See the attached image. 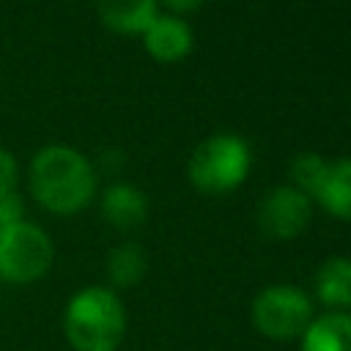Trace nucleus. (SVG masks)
<instances>
[{"label":"nucleus","mask_w":351,"mask_h":351,"mask_svg":"<svg viewBox=\"0 0 351 351\" xmlns=\"http://www.w3.org/2000/svg\"><path fill=\"white\" fill-rule=\"evenodd\" d=\"M313 288L321 304L335 307L337 313L351 307V258L346 255L326 258L315 271Z\"/></svg>","instance_id":"nucleus-11"},{"label":"nucleus","mask_w":351,"mask_h":351,"mask_svg":"<svg viewBox=\"0 0 351 351\" xmlns=\"http://www.w3.org/2000/svg\"><path fill=\"white\" fill-rule=\"evenodd\" d=\"M96 14L112 33L143 36L156 19V0H96Z\"/></svg>","instance_id":"nucleus-10"},{"label":"nucleus","mask_w":351,"mask_h":351,"mask_svg":"<svg viewBox=\"0 0 351 351\" xmlns=\"http://www.w3.org/2000/svg\"><path fill=\"white\" fill-rule=\"evenodd\" d=\"M14 186H16V162L5 148H0V197L11 195Z\"/></svg>","instance_id":"nucleus-16"},{"label":"nucleus","mask_w":351,"mask_h":351,"mask_svg":"<svg viewBox=\"0 0 351 351\" xmlns=\"http://www.w3.org/2000/svg\"><path fill=\"white\" fill-rule=\"evenodd\" d=\"M206 0H165V5L176 14H189V11H197Z\"/></svg>","instance_id":"nucleus-17"},{"label":"nucleus","mask_w":351,"mask_h":351,"mask_svg":"<svg viewBox=\"0 0 351 351\" xmlns=\"http://www.w3.org/2000/svg\"><path fill=\"white\" fill-rule=\"evenodd\" d=\"M22 219H25V200H22L16 192L3 195V197H0V230L16 225V222H22Z\"/></svg>","instance_id":"nucleus-15"},{"label":"nucleus","mask_w":351,"mask_h":351,"mask_svg":"<svg viewBox=\"0 0 351 351\" xmlns=\"http://www.w3.org/2000/svg\"><path fill=\"white\" fill-rule=\"evenodd\" d=\"M299 351H351V313L313 318L299 337Z\"/></svg>","instance_id":"nucleus-12"},{"label":"nucleus","mask_w":351,"mask_h":351,"mask_svg":"<svg viewBox=\"0 0 351 351\" xmlns=\"http://www.w3.org/2000/svg\"><path fill=\"white\" fill-rule=\"evenodd\" d=\"M143 47L145 52L159 63H176L189 55L192 49V27L181 16H159L143 30Z\"/></svg>","instance_id":"nucleus-7"},{"label":"nucleus","mask_w":351,"mask_h":351,"mask_svg":"<svg viewBox=\"0 0 351 351\" xmlns=\"http://www.w3.org/2000/svg\"><path fill=\"white\" fill-rule=\"evenodd\" d=\"M324 170H326V159H324L321 154H313V151L299 154V156L291 162L293 186L302 189V192L313 200V192H315V186H318V181H321V176H324Z\"/></svg>","instance_id":"nucleus-14"},{"label":"nucleus","mask_w":351,"mask_h":351,"mask_svg":"<svg viewBox=\"0 0 351 351\" xmlns=\"http://www.w3.org/2000/svg\"><path fill=\"white\" fill-rule=\"evenodd\" d=\"M63 335L74 351H118L126 335L123 302L104 285L80 288L66 302Z\"/></svg>","instance_id":"nucleus-2"},{"label":"nucleus","mask_w":351,"mask_h":351,"mask_svg":"<svg viewBox=\"0 0 351 351\" xmlns=\"http://www.w3.org/2000/svg\"><path fill=\"white\" fill-rule=\"evenodd\" d=\"M310 214H313V200L293 184H282V186H274L261 200L258 225L269 239L288 241L307 228Z\"/></svg>","instance_id":"nucleus-6"},{"label":"nucleus","mask_w":351,"mask_h":351,"mask_svg":"<svg viewBox=\"0 0 351 351\" xmlns=\"http://www.w3.org/2000/svg\"><path fill=\"white\" fill-rule=\"evenodd\" d=\"M55 263V244L44 228L16 222L0 230V280L11 285H30Z\"/></svg>","instance_id":"nucleus-4"},{"label":"nucleus","mask_w":351,"mask_h":351,"mask_svg":"<svg viewBox=\"0 0 351 351\" xmlns=\"http://www.w3.org/2000/svg\"><path fill=\"white\" fill-rule=\"evenodd\" d=\"M27 184L41 208L58 217H71L90 206L96 195V170L77 148L55 143L36 151Z\"/></svg>","instance_id":"nucleus-1"},{"label":"nucleus","mask_w":351,"mask_h":351,"mask_svg":"<svg viewBox=\"0 0 351 351\" xmlns=\"http://www.w3.org/2000/svg\"><path fill=\"white\" fill-rule=\"evenodd\" d=\"M250 167L252 154L247 140L233 132H217L192 151L186 173L195 189L206 195H228L247 181Z\"/></svg>","instance_id":"nucleus-3"},{"label":"nucleus","mask_w":351,"mask_h":351,"mask_svg":"<svg viewBox=\"0 0 351 351\" xmlns=\"http://www.w3.org/2000/svg\"><path fill=\"white\" fill-rule=\"evenodd\" d=\"M101 217L118 230H134L148 217V197L134 184L118 181L101 192Z\"/></svg>","instance_id":"nucleus-8"},{"label":"nucleus","mask_w":351,"mask_h":351,"mask_svg":"<svg viewBox=\"0 0 351 351\" xmlns=\"http://www.w3.org/2000/svg\"><path fill=\"white\" fill-rule=\"evenodd\" d=\"M148 269V258L145 250L134 241H123L118 244L110 258H107V277L115 288H132L145 277Z\"/></svg>","instance_id":"nucleus-13"},{"label":"nucleus","mask_w":351,"mask_h":351,"mask_svg":"<svg viewBox=\"0 0 351 351\" xmlns=\"http://www.w3.org/2000/svg\"><path fill=\"white\" fill-rule=\"evenodd\" d=\"M313 321V302L296 285H269L252 302V324L269 340H296Z\"/></svg>","instance_id":"nucleus-5"},{"label":"nucleus","mask_w":351,"mask_h":351,"mask_svg":"<svg viewBox=\"0 0 351 351\" xmlns=\"http://www.w3.org/2000/svg\"><path fill=\"white\" fill-rule=\"evenodd\" d=\"M313 200L337 219H351V156L326 162Z\"/></svg>","instance_id":"nucleus-9"}]
</instances>
